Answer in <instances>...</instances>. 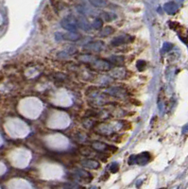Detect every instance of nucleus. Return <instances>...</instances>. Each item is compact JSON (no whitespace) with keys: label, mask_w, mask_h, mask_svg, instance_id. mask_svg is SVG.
<instances>
[{"label":"nucleus","mask_w":188,"mask_h":189,"mask_svg":"<svg viewBox=\"0 0 188 189\" xmlns=\"http://www.w3.org/2000/svg\"><path fill=\"white\" fill-rule=\"evenodd\" d=\"M150 161V154L148 152H143L138 155H132L129 158V164H140V166H145Z\"/></svg>","instance_id":"1"},{"label":"nucleus","mask_w":188,"mask_h":189,"mask_svg":"<svg viewBox=\"0 0 188 189\" xmlns=\"http://www.w3.org/2000/svg\"><path fill=\"white\" fill-rule=\"evenodd\" d=\"M60 25L63 29H65L66 31H68L69 32H78V25H77V18H75L74 16H67L64 18Z\"/></svg>","instance_id":"2"},{"label":"nucleus","mask_w":188,"mask_h":189,"mask_svg":"<svg viewBox=\"0 0 188 189\" xmlns=\"http://www.w3.org/2000/svg\"><path fill=\"white\" fill-rule=\"evenodd\" d=\"M91 148H92L94 151H98V152H106V151H111V149H114V151H116V148H114L113 146H110L106 143L100 142V141H95L91 144Z\"/></svg>","instance_id":"3"},{"label":"nucleus","mask_w":188,"mask_h":189,"mask_svg":"<svg viewBox=\"0 0 188 189\" xmlns=\"http://www.w3.org/2000/svg\"><path fill=\"white\" fill-rule=\"evenodd\" d=\"M132 40H133L132 37H129V36H127V35H122V36H118V37L114 38L113 40L111 41V44H112V46H119L121 44L130 43V42H132Z\"/></svg>","instance_id":"4"},{"label":"nucleus","mask_w":188,"mask_h":189,"mask_svg":"<svg viewBox=\"0 0 188 189\" xmlns=\"http://www.w3.org/2000/svg\"><path fill=\"white\" fill-rule=\"evenodd\" d=\"M80 164L83 167H85V168H89V169H98L100 167L99 162L96 160H93V159H86V160L81 161Z\"/></svg>","instance_id":"5"},{"label":"nucleus","mask_w":188,"mask_h":189,"mask_svg":"<svg viewBox=\"0 0 188 189\" xmlns=\"http://www.w3.org/2000/svg\"><path fill=\"white\" fill-rule=\"evenodd\" d=\"M104 47V43L102 41H96V42H92L90 44H87L84 48L87 50H90V51H94V52H98Z\"/></svg>","instance_id":"6"},{"label":"nucleus","mask_w":188,"mask_h":189,"mask_svg":"<svg viewBox=\"0 0 188 189\" xmlns=\"http://www.w3.org/2000/svg\"><path fill=\"white\" fill-rule=\"evenodd\" d=\"M105 93L106 94L111 95H114V97H120V98L125 97V95H126L125 90H122L121 88H118V87H113V88L107 89L105 91Z\"/></svg>","instance_id":"7"},{"label":"nucleus","mask_w":188,"mask_h":189,"mask_svg":"<svg viewBox=\"0 0 188 189\" xmlns=\"http://www.w3.org/2000/svg\"><path fill=\"white\" fill-rule=\"evenodd\" d=\"M60 38L64 39V40L76 42L81 39V36L78 32H67V33H60Z\"/></svg>","instance_id":"8"},{"label":"nucleus","mask_w":188,"mask_h":189,"mask_svg":"<svg viewBox=\"0 0 188 189\" xmlns=\"http://www.w3.org/2000/svg\"><path fill=\"white\" fill-rule=\"evenodd\" d=\"M93 67H95L96 69H100V70H109L111 68V64L110 62L106 61H98L96 60V62H94Z\"/></svg>","instance_id":"9"},{"label":"nucleus","mask_w":188,"mask_h":189,"mask_svg":"<svg viewBox=\"0 0 188 189\" xmlns=\"http://www.w3.org/2000/svg\"><path fill=\"white\" fill-rule=\"evenodd\" d=\"M77 25L78 27H80L81 29H83L84 31H91V26L89 22L83 17H80L77 19Z\"/></svg>","instance_id":"10"},{"label":"nucleus","mask_w":188,"mask_h":189,"mask_svg":"<svg viewBox=\"0 0 188 189\" xmlns=\"http://www.w3.org/2000/svg\"><path fill=\"white\" fill-rule=\"evenodd\" d=\"M163 9L168 14H174L178 11V6L175 2H167L163 6Z\"/></svg>","instance_id":"11"},{"label":"nucleus","mask_w":188,"mask_h":189,"mask_svg":"<svg viewBox=\"0 0 188 189\" xmlns=\"http://www.w3.org/2000/svg\"><path fill=\"white\" fill-rule=\"evenodd\" d=\"M126 72L124 69L122 68H116L114 69V70L112 72V77H114V78H119V79H121V78H124V76H125Z\"/></svg>","instance_id":"12"},{"label":"nucleus","mask_w":188,"mask_h":189,"mask_svg":"<svg viewBox=\"0 0 188 189\" xmlns=\"http://www.w3.org/2000/svg\"><path fill=\"white\" fill-rule=\"evenodd\" d=\"M116 17L117 16L114 13H108V11H104V13H102V18L105 21H107V22H110V21H113L114 19H116Z\"/></svg>","instance_id":"13"},{"label":"nucleus","mask_w":188,"mask_h":189,"mask_svg":"<svg viewBox=\"0 0 188 189\" xmlns=\"http://www.w3.org/2000/svg\"><path fill=\"white\" fill-rule=\"evenodd\" d=\"M114 31V28H112V27H110V26H107V27H105V28H103V29L100 32V36L101 37H107V36L111 35L112 33H113Z\"/></svg>","instance_id":"14"},{"label":"nucleus","mask_w":188,"mask_h":189,"mask_svg":"<svg viewBox=\"0 0 188 189\" xmlns=\"http://www.w3.org/2000/svg\"><path fill=\"white\" fill-rule=\"evenodd\" d=\"M78 59H80V61H82V62H96V57L93 56V55H90V54H89V55H88V54H85V55H81V56L78 57Z\"/></svg>","instance_id":"15"},{"label":"nucleus","mask_w":188,"mask_h":189,"mask_svg":"<svg viewBox=\"0 0 188 189\" xmlns=\"http://www.w3.org/2000/svg\"><path fill=\"white\" fill-rule=\"evenodd\" d=\"M103 26V20L101 18H96L95 20H94V23H93V27L95 28L96 29H101Z\"/></svg>","instance_id":"16"},{"label":"nucleus","mask_w":188,"mask_h":189,"mask_svg":"<svg viewBox=\"0 0 188 189\" xmlns=\"http://www.w3.org/2000/svg\"><path fill=\"white\" fill-rule=\"evenodd\" d=\"M147 66V62L143 60H139V61L136 62V68L138 69L139 71H143L144 69Z\"/></svg>","instance_id":"17"},{"label":"nucleus","mask_w":188,"mask_h":189,"mask_svg":"<svg viewBox=\"0 0 188 189\" xmlns=\"http://www.w3.org/2000/svg\"><path fill=\"white\" fill-rule=\"evenodd\" d=\"M77 175L80 177V178H85V179H87L88 177L92 178V177L89 175V173L86 172V171H84V170H78V171H77Z\"/></svg>","instance_id":"18"},{"label":"nucleus","mask_w":188,"mask_h":189,"mask_svg":"<svg viewBox=\"0 0 188 189\" xmlns=\"http://www.w3.org/2000/svg\"><path fill=\"white\" fill-rule=\"evenodd\" d=\"M119 170V164L117 163H113L110 166V171L112 173H116Z\"/></svg>","instance_id":"19"},{"label":"nucleus","mask_w":188,"mask_h":189,"mask_svg":"<svg viewBox=\"0 0 188 189\" xmlns=\"http://www.w3.org/2000/svg\"><path fill=\"white\" fill-rule=\"evenodd\" d=\"M172 47H173V44H170V43H165L163 44V51H165V52H166V51H169Z\"/></svg>","instance_id":"20"},{"label":"nucleus","mask_w":188,"mask_h":189,"mask_svg":"<svg viewBox=\"0 0 188 189\" xmlns=\"http://www.w3.org/2000/svg\"><path fill=\"white\" fill-rule=\"evenodd\" d=\"M90 3L94 6H96V7H98V6H103L106 4L105 1H99V0H96V1H94V0H92V1H90Z\"/></svg>","instance_id":"21"},{"label":"nucleus","mask_w":188,"mask_h":189,"mask_svg":"<svg viewBox=\"0 0 188 189\" xmlns=\"http://www.w3.org/2000/svg\"><path fill=\"white\" fill-rule=\"evenodd\" d=\"M183 133H184V134H187V133H188V124L183 127Z\"/></svg>","instance_id":"22"},{"label":"nucleus","mask_w":188,"mask_h":189,"mask_svg":"<svg viewBox=\"0 0 188 189\" xmlns=\"http://www.w3.org/2000/svg\"><path fill=\"white\" fill-rule=\"evenodd\" d=\"M90 189H98V187H96V186H93V187H91Z\"/></svg>","instance_id":"23"},{"label":"nucleus","mask_w":188,"mask_h":189,"mask_svg":"<svg viewBox=\"0 0 188 189\" xmlns=\"http://www.w3.org/2000/svg\"><path fill=\"white\" fill-rule=\"evenodd\" d=\"M162 189H163V188H162Z\"/></svg>","instance_id":"24"}]
</instances>
